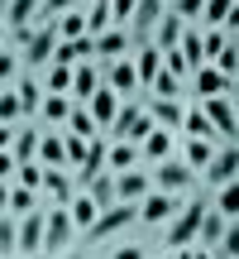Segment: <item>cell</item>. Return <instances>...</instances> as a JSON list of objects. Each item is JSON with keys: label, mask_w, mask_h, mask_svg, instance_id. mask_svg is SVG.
Listing matches in <instances>:
<instances>
[{"label": "cell", "mask_w": 239, "mask_h": 259, "mask_svg": "<svg viewBox=\"0 0 239 259\" xmlns=\"http://www.w3.org/2000/svg\"><path fill=\"white\" fill-rule=\"evenodd\" d=\"M201 115L211 120V130H215V139H234V130H239V115H234V96H206L201 101Z\"/></svg>", "instance_id": "obj_7"}, {"label": "cell", "mask_w": 239, "mask_h": 259, "mask_svg": "<svg viewBox=\"0 0 239 259\" xmlns=\"http://www.w3.org/2000/svg\"><path fill=\"white\" fill-rule=\"evenodd\" d=\"M15 254L19 259L43 254V206H34V211H24L15 221Z\"/></svg>", "instance_id": "obj_6"}, {"label": "cell", "mask_w": 239, "mask_h": 259, "mask_svg": "<svg viewBox=\"0 0 239 259\" xmlns=\"http://www.w3.org/2000/svg\"><path fill=\"white\" fill-rule=\"evenodd\" d=\"M101 82L110 87L115 96H139V77H134V63H129V58H110V63H101Z\"/></svg>", "instance_id": "obj_11"}, {"label": "cell", "mask_w": 239, "mask_h": 259, "mask_svg": "<svg viewBox=\"0 0 239 259\" xmlns=\"http://www.w3.org/2000/svg\"><path fill=\"white\" fill-rule=\"evenodd\" d=\"M148 130H153V120H148V111H144V96H129V101L115 111V120H110V130H105V135L139 144V139H144Z\"/></svg>", "instance_id": "obj_2"}, {"label": "cell", "mask_w": 239, "mask_h": 259, "mask_svg": "<svg viewBox=\"0 0 239 259\" xmlns=\"http://www.w3.org/2000/svg\"><path fill=\"white\" fill-rule=\"evenodd\" d=\"M10 178H15V154L0 149V183H10Z\"/></svg>", "instance_id": "obj_51"}, {"label": "cell", "mask_w": 239, "mask_h": 259, "mask_svg": "<svg viewBox=\"0 0 239 259\" xmlns=\"http://www.w3.org/2000/svg\"><path fill=\"white\" fill-rule=\"evenodd\" d=\"M38 187L53 197V206H67L77 192H82V187L72 183V173H67V168H43V183H38Z\"/></svg>", "instance_id": "obj_16"}, {"label": "cell", "mask_w": 239, "mask_h": 259, "mask_svg": "<svg viewBox=\"0 0 239 259\" xmlns=\"http://www.w3.org/2000/svg\"><path fill=\"white\" fill-rule=\"evenodd\" d=\"M148 96H167V101H182V96H187V82H182V77H172V72H158L153 82H148Z\"/></svg>", "instance_id": "obj_30"}, {"label": "cell", "mask_w": 239, "mask_h": 259, "mask_svg": "<svg viewBox=\"0 0 239 259\" xmlns=\"http://www.w3.org/2000/svg\"><path fill=\"white\" fill-rule=\"evenodd\" d=\"M91 44H96V53H101V63H110V58H125V53H129V44H134V38H129V29L110 24L105 34H96Z\"/></svg>", "instance_id": "obj_20"}, {"label": "cell", "mask_w": 239, "mask_h": 259, "mask_svg": "<svg viewBox=\"0 0 239 259\" xmlns=\"http://www.w3.org/2000/svg\"><path fill=\"white\" fill-rule=\"evenodd\" d=\"M72 5H77V0H43V5H38V19H34V24H53V19H57V15H67Z\"/></svg>", "instance_id": "obj_43"}, {"label": "cell", "mask_w": 239, "mask_h": 259, "mask_svg": "<svg viewBox=\"0 0 239 259\" xmlns=\"http://www.w3.org/2000/svg\"><path fill=\"white\" fill-rule=\"evenodd\" d=\"M144 111L158 130H177L182 125V101H167V96H148L144 92Z\"/></svg>", "instance_id": "obj_17"}, {"label": "cell", "mask_w": 239, "mask_h": 259, "mask_svg": "<svg viewBox=\"0 0 239 259\" xmlns=\"http://www.w3.org/2000/svg\"><path fill=\"white\" fill-rule=\"evenodd\" d=\"M201 5H206V0H177V5H172V15H182V24H187V19H196V15H201Z\"/></svg>", "instance_id": "obj_49"}, {"label": "cell", "mask_w": 239, "mask_h": 259, "mask_svg": "<svg viewBox=\"0 0 239 259\" xmlns=\"http://www.w3.org/2000/svg\"><path fill=\"white\" fill-rule=\"evenodd\" d=\"M15 259H19V254H15Z\"/></svg>", "instance_id": "obj_58"}, {"label": "cell", "mask_w": 239, "mask_h": 259, "mask_svg": "<svg viewBox=\"0 0 239 259\" xmlns=\"http://www.w3.org/2000/svg\"><path fill=\"white\" fill-rule=\"evenodd\" d=\"M201 19H206L211 29L230 24V19H234V0H206V5H201Z\"/></svg>", "instance_id": "obj_35"}, {"label": "cell", "mask_w": 239, "mask_h": 259, "mask_svg": "<svg viewBox=\"0 0 239 259\" xmlns=\"http://www.w3.org/2000/svg\"><path fill=\"white\" fill-rule=\"evenodd\" d=\"M211 154H215V139H192V135L182 139V163L187 168H206Z\"/></svg>", "instance_id": "obj_27"}, {"label": "cell", "mask_w": 239, "mask_h": 259, "mask_svg": "<svg viewBox=\"0 0 239 259\" xmlns=\"http://www.w3.org/2000/svg\"><path fill=\"white\" fill-rule=\"evenodd\" d=\"M82 106H86V115H91V120H96V130H110V120H115V111H119V96H115L110 87L101 82V87H96V92L86 96Z\"/></svg>", "instance_id": "obj_13"}, {"label": "cell", "mask_w": 239, "mask_h": 259, "mask_svg": "<svg viewBox=\"0 0 239 259\" xmlns=\"http://www.w3.org/2000/svg\"><path fill=\"white\" fill-rule=\"evenodd\" d=\"M215 211L225 216V221H234V211H239V197H234V183H225V187H215Z\"/></svg>", "instance_id": "obj_39"}, {"label": "cell", "mask_w": 239, "mask_h": 259, "mask_svg": "<svg viewBox=\"0 0 239 259\" xmlns=\"http://www.w3.org/2000/svg\"><path fill=\"white\" fill-rule=\"evenodd\" d=\"M67 87H72V67L53 63V67H48V82H43V92H63V96H67Z\"/></svg>", "instance_id": "obj_42"}, {"label": "cell", "mask_w": 239, "mask_h": 259, "mask_svg": "<svg viewBox=\"0 0 239 259\" xmlns=\"http://www.w3.org/2000/svg\"><path fill=\"white\" fill-rule=\"evenodd\" d=\"M148 187H153L148 183V163H134L125 173H115V202H139Z\"/></svg>", "instance_id": "obj_12"}, {"label": "cell", "mask_w": 239, "mask_h": 259, "mask_svg": "<svg viewBox=\"0 0 239 259\" xmlns=\"http://www.w3.org/2000/svg\"><path fill=\"white\" fill-rule=\"evenodd\" d=\"M91 53H96L91 34H82V38H57V48H53V63H63V67H77V63H86Z\"/></svg>", "instance_id": "obj_19"}, {"label": "cell", "mask_w": 239, "mask_h": 259, "mask_svg": "<svg viewBox=\"0 0 239 259\" xmlns=\"http://www.w3.org/2000/svg\"><path fill=\"white\" fill-rule=\"evenodd\" d=\"M38 5H43V0H10L5 24H10V29H29V24L38 19Z\"/></svg>", "instance_id": "obj_29"}, {"label": "cell", "mask_w": 239, "mask_h": 259, "mask_svg": "<svg viewBox=\"0 0 239 259\" xmlns=\"http://www.w3.org/2000/svg\"><path fill=\"white\" fill-rule=\"evenodd\" d=\"M0 259H15V216H0Z\"/></svg>", "instance_id": "obj_45"}, {"label": "cell", "mask_w": 239, "mask_h": 259, "mask_svg": "<svg viewBox=\"0 0 239 259\" xmlns=\"http://www.w3.org/2000/svg\"><path fill=\"white\" fill-rule=\"evenodd\" d=\"M53 48H57V24H34V34L24 38V53H19V67H43L53 63Z\"/></svg>", "instance_id": "obj_8"}, {"label": "cell", "mask_w": 239, "mask_h": 259, "mask_svg": "<svg viewBox=\"0 0 239 259\" xmlns=\"http://www.w3.org/2000/svg\"><path fill=\"white\" fill-rule=\"evenodd\" d=\"M63 158H67V168H77V163L86 158V139H82V135H67V130H63Z\"/></svg>", "instance_id": "obj_40"}, {"label": "cell", "mask_w": 239, "mask_h": 259, "mask_svg": "<svg viewBox=\"0 0 239 259\" xmlns=\"http://www.w3.org/2000/svg\"><path fill=\"white\" fill-rule=\"evenodd\" d=\"M15 72H19V53H10V48H0V82H10Z\"/></svg>", "instance_id": "obj_48"}, {"label": "cell", "mask_w": 239, "mask_h": 259, "mask_svg": "<svg viewBox=\"0 0 239 259\" xmlns=\"http://www.w3.org/2000/svg\"><path fill=\"white\" fill-rule=\"evenodd\" d=\"M77 240V226L72 216H67V206H43V254H63L67 245Z\"/></svg>", "instance_id": "obj_4"}, {"label": "cell", "mask_w": 239, "mask_h": 259, "mask_svg": "<svg viewBox=\"0 0 239 259\" xmlns=\"http://www.w3.org/2000/svg\"><path fill=\"white\" fill-rule=\"evenodd\" d=\"M53 259H86V254H67V250H63V254H53Z\"/></svg>", "instance_id": "obj_56"}, {"label": "cell", "mask_w": 239, "mask_h": 259, "mask_svg": "<svg viewBox=\"0 0 239 259\" xmlns=\"http://www.w3.org/2000/svg\"><path fill=\"white\" fill-rule=\"evenodd\" d=\"M172 154V130H148L144 139H139V158H144V163H163V158Z\"/></svg>", "instance_id": "obj_21"}, {"label": "cell", "mask_w": 239, "mask_h": 259, "mask_svg": "<svg viewBox=\"0 0 239 259\" xmlns=\"http://www.w3.org/2000/svg\"><path fill=\"white\" fill-rule=\"evenodd\" d=\"M86 197H91L101 211H105V206H115V178L110 173H96L91 183H86Z\"/></svg>", "instance_id": "obj_32"}, {"label": "cell", "mask_w": 239, "mask_h": 259, "mask_svg": "<svg viewBox=\"0 0 239 259\" xmlns=\"http://www.w3.org/2000/svg\"><path fill=\"white\" fill-rule=\"evenodd\" d=\"M192 178H196V168H187L182 158H172V154H167L163 163L148 168V183H153L158 192H172V197H187V192H192Z\"/></svg>", "instance_id": "obj_3"}, {"label": "cell", "mask_w": 239, "mask_h": 259, "mask_svg": "<svg viewBox=\"0 0 239 259\" xmlns=\"http://www.w3.org/2000/svg\"><path fill=\"white\" fill-rule=\"evenodd\" d=\"M34 158H43V168H63L67 158H63V135H38V154Z\"/></svg>", "instance_id": "obj_33"}, {"label": "cell", "mask_w": 239, "mask_h": 259, "mask_svg": "<svg viewBox=\"0 0 239 259\" xmlns=\"http://www.w3.org/2000/svg\"><path fill=\"white\" fill-rule=\"evenodd\" d=\"M15 120H19V96L0 92V125H15Z\"/></svg>", "instance_id": "obj_46"}, {"label": "cell", "mask_w": 239, "mask_h": 259, "mask_svg": "<svg viewBox=\"0 0 239 259\" xmlns=\"http://www.w3.org/2000/svg\"><path fill=\"white\" fill-rule=\"evenodd\" d=\"M105 29H110V5H91L86 10V34H105Z\"/></svg>", "instance_id": "obj_41"}, {"label": "cell", "mask_w": 239, "mask_h": 259, "mask_svg": "<svg viewBox=\"0 0 239 259\" xmlns=\"http://www.w3.org/2000/svg\"><path fill=\"white\" fill-rule=\"evenodd\" d=\"M129 63H134V77H139V92H148V82H153V77L163 72V48H153V44H139Z\"/></svg>", "instance_id": "obj_15"}, {"label": "cell", "mask_w": 239, "mask_h": 259, "mask_svg": "<svg viewBox=\"0 0 239 259\" xmlns=\"http://www.w3.org/2000/svg\"><path fill=\"white\" fill-rule=\"evenodd\" d=\"M182 135H192V139H215V130H211V120H206L201 115V106H182ZM215 144H220V139H215Z\"/></svg>", "instance_id": "obj_26"}, {"label": "cell", "mask_w": 239, "mask_h": 259, "mask_svg": "<svg viewBox=\"0 0 239 259\" xmlns=\"http://www.w3.org/2000/svg\"><path fill=\"white\" fill-rule=\"evenodd\" d=\"M10 211V183H0V216Z\"/></svg>", "instance_id": "obj_53"}, {"label": "cell", "mask_w": 239, "mask_h": 259, "mask_svg": "<svg viewBox=\"0 0 239 259\" xmlns=\"http://www.w3.org/2000/svg\"><path fill=\"white\" fill-rule=\"evenodd\" d=\"M38 183H43V163H15V187H29V192H38Z\"/></svg>", "instance_id": "obj_38"}, {"label": "cell", "mask_w": 239, "mask_h": 259, "mask_svg": "<svg viewBox=\"0 0 239 259\" xmlns=\"http://www.w3.org/2000/svg\"><path fill=\"white\" fill-rule=\"evenodd\" d=\"M38 135H43V130H34V125H24V130L15 125V139H10V154H15V163H29V158L38 154Z\"/></svg>", "instance_id": "obj_24"}, {"label": "cell", "mask_w": 239, "mask_h": 259, "mask_svg": "<svg viewBox=\"0 0 239 259\" xmlns=\"http://www.w3.org/2000/svg\"><path fill=\"white\" fill-rule=\"evenodd\" d=\"M96 87H101V67H96V63H77V67H72V87H67V101L82 106Z\"/></svg>", "instance_id": "obj_18"}, {"label": "cell", "mask_w": 239, "mask_h": 259, "mask_svg": "<svg viewBox=\"0 0 239 259\" xmlns=\"http://www.w3.org/2000/svg\"><path fill=\"white\" fill-rule=\"evenodd\" d=\"M34 206H38V197L29 192V187H10V211H15V216L34 211Z\"/></svg>", "instance_id": "obj_44"}, {"label": "cell", "mask_w": 239, "mask_h": 259, "mask_svg": "<svg viewBox=\"0 0 239 259\" xmlns=\"http://www.w3.org/2000/svg\"><path fill=\"white\" fill-rule=\"evenodd\" d=\"M134 221H139V206H134V202H115V206H105V211H101V216L91 221V231H86V240H110V235L129 231Z\"/></svg>", "instance_id": "obj_5"}, {"label": "cell", "mask_w": 239, "mask_h": 259, "mask_svg": "<svg viewBox=\"0 0 239 259\" xmlns=\"http://www.w3.org/2000/svg\"><path fill=\"white\" fill-rule=\"evenodd\" d=\"M234 173H239V149H234V139H225L211 154V163L201 168V178H206V187H225V183H234Z\"/></svg>", "instance_id": "obj_9"}, {"label": "cell", "mask_w": 239, "mask_h": 259, "mask_svg": "<svg viewBox=\"0 0 239 259\" xmlns=\"http://www.w3.org/2000/svg\"><path fill=\"white\" fill-rule=\"evenodd\" d=\"M163 259H192V245H187V250H167Z\"/></svg>", "instance_id": "obj_54"}, {"label": "cell", "mask_w": 239, "mask_h": 259, "mask_svg": "<svg viewBox=\"0 0 239 259\" xmlns=\"http://www.w3.org/2000/svg\"><path fill=\"white\" fill-rule=\"evenodd\" d=\"M67 111H72V101H67L63 92H43V106H38V115H43L48 125H63Z\"/></svg>", "instance_id": "obj_31"}, {"label": "cell", "mask_w": 239, "mask_h": 259, "mask_svg": "<svg viewBox=\"0 0 239 259\" xmlns=\"http://www.w3.org/2000/svg\"><path fill=\"white\" fill-rule=\"evenodd\" d=\"M134 163H144L139 158V144H129V139H110V149H105V168H134Z\"/></svg>", "instance_id": "obj_25"}, {"label": "cell", "mask_w": 239, "mask_h": 259, "mask_svg": "<svg viewBox=\"0 0 239 259\" xmlns=\"http://www.w3.org/2000/svg\"><path fill=\"white\" fill-rule=\"evenodd\" d=\"M0 48H5V24H0Z\"/></svg>", "instance_id": "obj_57"}, {"label": "cell", "mask_w": 239, "mask_h": 259, "mask_svg": "<svg viewBox=\"0 0 239 259\" xmlns=\"http://www.w3.org/2000/svg\"><path fill=\"white\" fill-rule=\"evenodd\" d=\"M206 206H211V197H182L177 202V211H172V221H167V250H187V245L196 240V231H201V216H206Z\"/></svg>", "instance_id": "obj_1"}, {"label": "cell", "mask_w": 239, "mask_h": 259, "mask_svg": "<svg viewBox=\"0 0 239 259\" xmlns=\"http://www.w3.org/2000/svg\"><path fill=\"white\" fill-rule=\"evenodd\" d=\"M67 216H72L77 235H86V231H91V221H96V216H101V206H96V202H91V197H86V192H77L72 202H67Z\"/></svg>", "instance_id": "obj_23"}, {"label": "cell", "mask_w": 239, "mask_h": 259, "mask_svg": "<svg viewBox=\"0 0 239 259\" xmlns=\"http://www.w3.org/2000/svg\"><path fill=\"white\" fill-rule=\"evenodd\" d=\"M10 139H15V125H0V149H10Z\"/></svg>", "instance_id": "obj_52"}, {"label": "cell", "mask_w": 239, "mask_h": 259, "mask_svg": "<svg viewBox=\"0 0 239 259\" xmlns=\"http://www.w3.org/2000/svg\"><path fill=\"white\" fill-rule=\"evenodd\" d=\"M192 259H211V250H201V245H196V250H192Z\"/></svg>", "instance_id": "obj_55"}, {"label": "cell", "mask_w": 239, "mask_h": 259, "mask_svg": "<svg viewBox=\"0 0 239 259\" xmlns=\"http://www.w3.org/2000/svg\"><path fill=\"white\" fill-rule=\"evenodd\" d=\"M177 202L182 197H172V192H158V187H148L144 197H139V216H144V226H167L172 221V211H177Z\"/></svg>", "instance_id": "obj_10"}, {"label": "cell", "mask_w": 239, "mask_h": 259, "mask_svg": "<svg viewBox=\"0 0 239 259\" xmlns=\"http://www.w3.org/2000/svg\"><path fill=\"white\" fill-rule=\"evenodd\" d=\"M15 96H19V115H38V106H43V87L38 82H19Z\"/></svg>", "instance_id": "obj_36"}, {"label": "cell", "mask_w": 239, "mask_h": 259, "mask_svg": "<svg viewBox=\"0 0 239 259\" xmlns=\"http://www.w3.org/2000/svg\"><path fill=\"white\" fill-rule=\"evenodd\" d=\"M225 226H230V221H225V216L215 211V206H206V216H201V231H196V240H192V245H201V250H211V245L220 240V231H225Z\"/></svg>", "instance_id": "obj_28"}, {"label": "cell", "mask_w": 239, "mask_h": 259, "mask_svg": "<svg viewBox=\"0 0 239 259\" xmlns=\"http://www.w3.org/2000/svg\"><path fill=\"white\" fill-rule=\"evenodd\" d=\"M67 135H82V139H91V135H101V130H96V120H91V115H86V106H77L72 101V111H67Z\"/></svg>", "instance_id": "obj_34"}, {"label": "cell", "mask_w": 239, "mask_h": 259, "mask_svg": "<svg viewBox=\"0 0 239 259\" xmlns=\"http://www.w3.org/2000/svg\"><path fill=\"white\" fill-rule=\"evenodd\" d=\"M211 67H215L220 77H234V67H239V48H234V38H225V44H220V53L211 58Z\"/></svg>", "instance_id": "obj_37"}, {"label": "cell", "mask_w": 239, "mask_h": 259, "mask_svg": "<svg viewBox=\"0 0 239 259\" xmlns=\"http://www.w3.org/2000/svg\"><path fill=\"white\" fill-rule=\"evenodd\" d=\"M158 15H163V0H134V34L129 38H139V44H148V34H153V24H158Z\"/></svg>", "instance_id": "obj_22"}, {"label": "cell", "mask_w": 239, "mask_h": 259, "mask_svg": "<svg viewBox=\"0 0 239 259\" xmlns=\"http://www.w3.org/2000/svg\"><path fill=\"white\" fill-rule=\"evenodd\" d=\"M192 92L201 96V101H206V96H234V77H220L211 63H201L196 77H192Z\"/></svg>", "instance_id": "obj_14"}, {"label": "cell", "mask_w": 239, "mask_h": 259, "mask_svg": "<svg viewBox=\"0 0 239 259\" xmlns=\"http://www.w3.org/2000/svg\"><path fill=\"white\" fill-rule=\"evenodd\" d=\"M105 5H110V24H119V29L134 19V0H105Z\"/></svg>", "instance_id": "obj_47"}, {"label": "cell", "mask_w": 239, "mask_h": 259, "mask_svg": "<svg viewBox=\"0 0 239 259\" xmlns=\"http://www.w3.org/2000/svg\"><path fill=\"white\" fill-rule=\"evenodd\" d=\"M110 259H148V250H144V245H119Z\"/></svg>", "instance_id": "obj_50"}]
</instances>
